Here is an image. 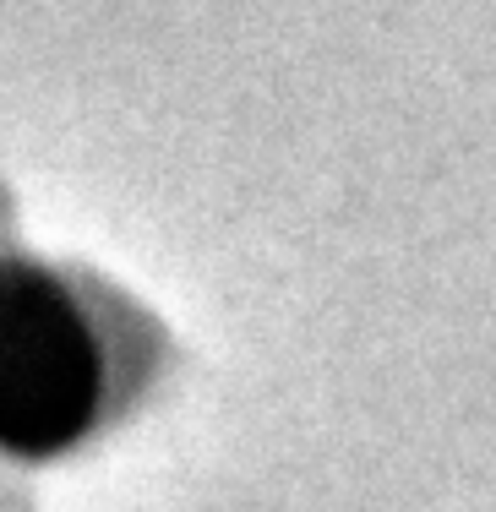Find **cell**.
I'll return each mask as SVG.
<instances>
[{"label": "cell", "mask_w": 496, "mask_h": 512, "mask_svg": "<svg viewBox=\"0 0 496 512\" xmlns=\"http://www.w3.org/2000/svg\"><path fill=\"white\" fill-rule=\"evenodd\" d=\"M104 404V355L77 300L39 267H0V447L66 453Z\"/></svg>", "instance_id": "obj_1"}]
</instances>
